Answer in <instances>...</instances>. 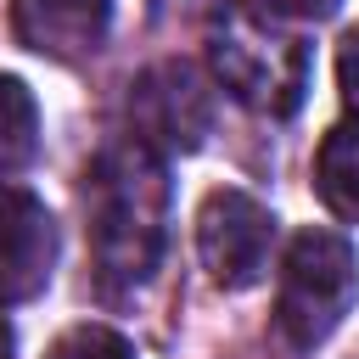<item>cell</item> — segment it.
Returning <instances> with one entry per match:
<instances>
[{
  "label": "cell",
  "mask_w": 359,
  "mask_h": 359,
  "mask_svg": "<svg viewBox=\"0 0 359 359\" xmlns=\"http://www.w3.org/2000/svg\"><path fill=\"white\" fill-rule=\"evenodd\" d=\"M90 252L107 292H135L157 275L168 241V163L146 140L123 135L95 151L84 174Z\"/></svg>",
  "instance_id": "obj_1"
},
{
  "label": "cell",
  "mask_w": 359,
  "mask_h": 359,
  "mask_svg": "<svg viewBox=\"0 0 359 359\" xmlns=\"http://www.w3.org/2000/svg\"><path fill=\"white\" fill-rule=\"evenodd\" d=\"M202 45H208L213 79L241 107L269 112V118H292L303 107V90H309V45L269 6H247V0L213 6L208 11V28H202Z\"/></svg>",
  "instance_id": "obj_2"
},
{
  "label": "cell",
  "mask_w": 359,
  "mask_h": 359,
  "mask_svg": "<svg viewBox=\"0 0 359 359\" xmlns=\"http://www.w3.org/2000/svg\"><path fill=\"white\" fill-rule=\"evenodd\" d=\"M359 303V252L337 230H297L280 264L275 331L286 348L314 353Z\"/></svg>",
  "instance_id": "obj_3"
},
{
  "label": "cell",
  "mask_w": 359,
  "mask_h": 359,
  "mask_svg": "<svg viewBox=\"0 0 359 359\" xmlns=\"http://www.w3.org/2000/svg\"><path fill=\"white\" fill-rule=\"evenodd\" d=\"M129 129L151 151H196L213 129V90L180 56L151 62L129 84Z\"/></svg>",
  "instance_id": "obj_4"
},
{
  "label": "cell",
  "mask_w": 359,
  "mask_h": 359,
  "mask_svg": "<svg viewBox=\"0 0 359 359\" xmlns=\"http://www.w3.org/2000/svg\"><path fill=\"white\" fill-rule=\"evenodd\" d=\"M269 247H275V213L258 196H247V191H208L202 196L196 252H202V269L213 275V286L241 292V286L264 280Z\"/></svg>",
  "instance_id": "obj_5"
},
{
  "label": "cell",
  "mask_w": 359,
  "mask_h": 359,
  "mask_svg": "<svg viewBox=\"0 0 359 359\" xmlns=\"http://www.w3.org/2000/svg\"><path fill=\"white\" fill-rule=\"evenodd\" d=\"M56 269V219L50 208L0 180V309L11 303H34L50 286Z\"/></svg>",
  "instance_id": "obj_6"
},
{
  "label": "cell",
  "mask_w": 359,
  "mask_h": 359,
  "mask_svg": "<svg viewBox=\"0 0 359 359\" xmlns=\"http://www.w3.org/2000/svg\"><path fill=\"white\" fill-rule=\"evenodd\" d=\"M11 28L34 56L84 62L101 50V39L112 28V0H17Z\"/></svg>",
  "instance_id": "obj_7"
},
{
  "label": "cell",
  "mask_w": 359,
  "mask_h": 359,
  "mask_svg": "<svg viewBox=\"0 0 359 359\" xmlns=\"http://www.w3.org/2000/svg\"><path fill=\"white\" fill-rule=\"evenodd\" d=\"M314 191L337 219L359 224V123H337L314 157Z\"/></svg>",
  "instance_id": "obj_8"
},
{
  "label": "cell",
  "mask_w": 359,
  "mask_h": 359,
  "mask_svg": "<svg viewBox=\"0 0 359 359\" xmlns=\"http://www.w3.org/2000/svg\"><path fill=\"white\" fill-rule=\"evenodd\" d=\"M39 151V107L34 90L11 73H0V180L22 174Z\"/></svg>",
  "instance_id": "obj_9"
},
{
  "label": "cell",
  "mask_w": 359,
  "mask_h": 359,
  "mask_svg": "<svg viewBox=\"0 0 359 359\" xmlns=\"http://www.w3.org/2000/svg\"><path fill=\"white\" fill-rule=\"evenodd\" d=\"M45 359H135V348L112 325H73V331H62L50 342Z\"/></svg>",
  "instance_id": "obj_10"
},
{
  "label": "cell",
  "mask_w": 359,
  "mask_h": 359,
  "mask_svg": "<svg viewBox=\"0 0 359 359\" xmlns=\"http://www.w3.org/2000/svg\"><path fill=\"white\" fill-rule=\"evenodd\" d=\"M337 90H342V107L359 112V28L337 45Z\"/></svg>",
  "instance_id": "obj_11"
},
{
  "label": "cell",
  "mask_w": 359,
  "mask_h": 359,
  "mask_svg": "<svg viewBox=\"0 0 359 359\" xmlns=\"http://www.w3.org/2000/svg\"><path fill=\"white\" fill-rule=\"evenodd\" d=\"M275 17H292V22H320V17H331L342 0H264Z\"/></svg>",
  "instance_id": "obj_12"
},
{
  "label": "cell",
  "mask_w": 359,
  "mask_h": 359,
  "mask_svg": "<svg viewBox=\"0 0 359 359\" xmlns=\"http://www.w3.org/2000/svg\"><path fill=\"white\" fill-rule=\"evenodd\" d=\"M0 359H11V325H6V314H0Z\"/></svg>",
  "instance_id": "obj_13"
}]
</instances>
